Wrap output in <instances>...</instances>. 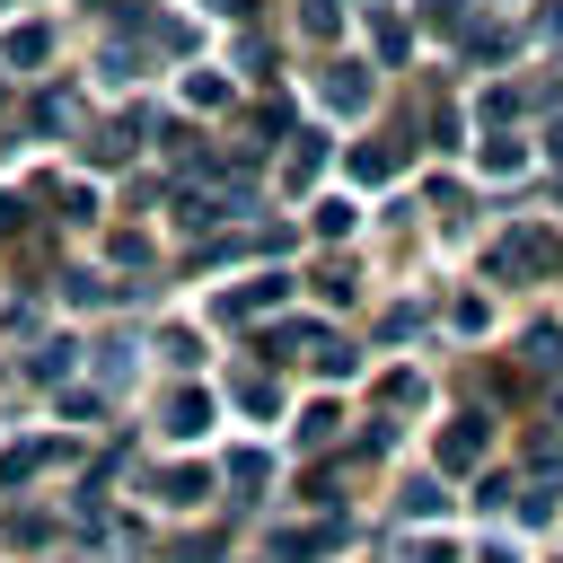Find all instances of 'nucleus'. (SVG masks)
<instances>
[{"instance_id":"nucleus-1","label":"nucleus","mask_w":563,"mask_h":563,"mask_svg":"<svg viewBox=\"0 0 563 563\" xmlns=\"http://www.w3.org/2000/svg\"><path fill=\"white\" fill-rule=\"evenodd\" d=\"M545 273H563V238L554 229H510L493 246V282H545Z\"/></svg>"},{"instance_id":"nucleus-2","label":"nucleus","mask_w":563,"mask_h":563,"mask_svg":"<svg viewBox=\"0 0 563 563\" xmlns=\"http://www.w3.org/2000/svg\"><path fill=\"white\" fill-rule=\"evenodd\" d=\"M282 299H290V273H255V282L220 290V299H211V317H220V325H255V317H264V308H282Z\"/></svg>"},{"instance_id":"nucleus-3","label":"nucleus","mask_w":563,"mask_h":563,"mask_svg":"<svg viewBox=\"0 0 563 563\" xmlns=\"http://www.w3.org/2000/svg\"><path fill=\"white\" fill-rule=\"evenodd\" d=\"M484 449H493V422H484V413H457V422L440 431V475H475Z\"/></svg>"},{"instance_id":"nucleus-4","label":"nucleus","mask_w":563,"mask_h":563,"mask_svg":"<svg viewBox=\"0 0 563 563\" xmlns=\"http://www.w3.org/2000/svg\"><path fill=\"white\" fill-rule=\"evenodd\" d=\"M405 158H413L405 141H361V150H352V176H361V185H396Z\"/></svg>"},{"instance_id":"nucleus-5","label":"nucleus","mask_w":563,"mask_h":563,"mask_svg":"<svg viewBox=\"0 0 563 563\" xmlns=\"http://www.w3.org/2000/svg\"><path fill=\"white\" fill-rule=\"evenodd\" d=\"M202 431H211V396L202 387H176L167 396V440H202Z\"/></svg>"},{"instance_id":"nucleus-6","label":"nucleus","mask_w":563,"mask_h":563,"mask_svg":"<svg viewBox=\"0 0 563 563\" xmlns=\"http://www.w3.org/2000/svg\"><path fill=\"white\" fill-rule=\"evenodd\" d=\"M334 537H343L334 519H317V528H282V537H273V563H317Z\"/></svg>"},{"instance_id":"nucleus-7","label":"nucleus","mask_w":563,"mask_h":563,"mask_svg":"<svg viewBox=\"0 0 563 563\" xmlns=\"http://www.w3.org/2000/svg\"><path fill=\"white\" fill-rule=\"evenodd\" d=\"M53 457H70V449H62V440H18V449L0 457V484H26V475H44Z\"/></svg>"},{"instance_id":"nucleus-8","label":"nucleus","mask_w":563,"mask_h":563,"mask_svg":"<svg viewBox=\"0 0 563 563\" xmlns=\"http://www.w3.org/2000/svg\"><path fill=\"white\" fill-rule=\"evenodd\" d=\"M141 123H150V114H132V123H114V132H88V141H79V150H88V167H123V158H132V132H141Z\"/></svg>"},{"instance_id":"nucleus-9","label":"nucleus","mask_w":563,"mask_h":563,"mask_svg":"<svg viewBox=\"0 0 563 563\" xmlns=\"http://www.w3.org/2000/svg\"><path fill=\"white\" fill-rule=\"evenodd\" d=\"M202 493H211L202 466H167V475H158V501H167V510H202Z\"/></svg>"},{"instance_id":"nucleus-10","label":"nucleus","mask_w":563,"mask_h":563,"mask_svg":"<svg viewBox=\"0 0 563 563\" xmlns=\"http://www.w3.org/2000/svg\"><path fill=\"white\" fill-rule=\"evenodd\" d=\"M325 106H334V114H361V106H369V79H361L352 62H334V70H325Z\"/></svg>"},{"instance_id":"nucleus-11","label":"nucleus","mask_w":563,"mask_h":563,"mask_svg":"<svg viewBox=\"0 0 563 563\" xmlns=\"http://www.w3.org/2000/svg\"><path fill=\"white\" fill-rule=\"evenodd\" d=\"M290 141H299V150L282 158V185H308V176L325 167V132H290Z\"/></svg>"},{"instance_id":"nucleus-12","label":"nucleus","mask_w":563,"mask_h":563,"mask_svg":"<svg viewBox=\"0 0 563 563\" xmlns=\"http://www.w3.org/2000/svg\"><path fill=\"white\" fill-rule=\"evenodd\" d=\"M519 361H528L537 378H554V369H563V325H528V352H519Z\"/></svg>"},{"instance_id":"nucleus-13","label":"nucleus","mask_w":563,"mask_h":563,"mask_svg":"<svg viewBox=\"0 0 563 563\" xmlns=\"http://www.w3.org/2000/svg\"><path fill=\"white\" fill-rule=\"evenodd\" d=\"M0 53H9V70H35V62L53 53V35H44V26H9V44H0Z\"/></svg>"},{"instance_id":"nucleus-14","label":"nucleus","mask_w":563,"mask_h":563,"mask_svg":"<svg viewBox=\"0 0 563 563\" xmlns=\"http://www.w3.org/2000/svg\"><path fill=\"white\" fill-rule=\"evenodd\" d=\"M299 35H308V44H334V35H343V9H334V0H299Z\"/></svg>"},{"instance_id":"nucleus-15","label":"nucleus","mask_w":563,"mask_h":563,"mask_svg":"<svg viewBox=\"0 0 563 563\" xmlns=\"http://www.w3.org/2000/svg\"><path fill=\"white\" fill-rule=\"evenodd\" d=\"M369 44H378V62H405L413 53V26L405 18H369Z\"/></svg>"},{"instance_id":"nucleus-16","label":"nucleus","mask_w":563,"mask_h":563,"mask_svg":"<svg viewBox=\"0 0 563 563\" xmlns=\"http://www.w3.org/2000/svg\"><path fill=\"white\" fill-rule=\"evenodd\" d=\"M229 396H238L246 413H273V405H282V387H273L264 369H238V387H229Z\"/></svg>"},{"instance_id":"nucleus-17","label":"nucleus","mask_w":563,"mask_h":563,"mask_svg":"<svg viewBox=\"0 0 563 563\" xmlns=\"http://www.w3.org/2000/svg\"><path fill=\"white\" fill-rule=\"evenodd\" d=\"M528 106H537L528 88H484V123H519Z\"/></svg>"},{"instance_id":"nucleus-18","label":"nucleus","mask_w":563,"mask_h":563,"mask_svg":"<svg viewBox=\"0 0 563 563\" xmlns=\"http://www.w3.org/2000/svg\"><path fill=\"white\" fill-rule=\"evenodd\" d=\"M308 361H317L325 378H352V361H361V352H352L343 334H317V352H308Z\"/></svg>"},{"instance_id":"nucleus-19","label":"nucleus","mask_w":563,"mask_h":563,"mask_svg":"<svg viewBox=\"0 0 563 563\" xmlns=\"http://www.w3.org/2000/svg\"><path fill=\"white\" fill-rule=\"evenodd\" d=\"M378 405L413 413V405H422V378H413V369H387V378H378Z\"/></svg>"},{"instance_id":"nucleus-20","label":"nucleus","mask_w":563,"mask_h":563,"mask_svg":"<svg viewBox=\"0 0 563 563\" xmlns=\"http://www.w3.org/2000/svg\"><path fill=\"white\" fill-rule=\"evenodd\" d=\"M334 422H343L334 405H308V413H299V449H334Z\"/></svg>"},{"instance_id":"nucleus-21","label":"nucleus","mask_w":563,"mask_h":563,"mask_svg":"<svg viewBox=\"0 0 563 563\" xmlns=\"http://www.w3.org/2000/svg\"><path fill=\"white\" fill-rule=\"evenodd\" d=\"M26 378H44V387H53V378H70V343H44V352H26Z\"/></svg>"},{"instance_id":"nucleus-22","label":"nucleus","mask_w":563,"mask_h":563,"mask_svg":"<svg viewBox=\"0 0 563 563\" xmlns=\"http://www.w3.org/2000/svg\"><path fill=\"white\" fill-rule=\"evenodd\" d=\"M554 493H563V484H528V493H510V501H519L528 528H545V519H554Z\"/></svg>"},{"instance_id":"nucleus-23","label":"nucleus","mask_w":563,"mask_h":563,"mask_svg":"<svg viewBox=\"0 0 563 563\" xmlns=\"http://www.w3.org/2000/svg\"><path fill=\"white\" fill-rule=\"evenodd\" d=\"M158 352H167V369H194V361H202V343H194L185 325H167V334H158Z\"/></svg>"},{"instance_id":"nucleus-24","label":"nucleus","mask_w":563,"mask_h":563,"mask_svg":"<svg viewBox=\"0 0 563 563\" xmlns=\"http://www.w3.org/2000/svg\"><path fill=\"white\" fill-rule=\"evenodd\" d=\"M264 475H273V466H264L255 449H238V457H229V484H238V493H264Z\"/></svg>"},{"instance_id":"nucleus-25","label":"nucleus","mask_w":563,"mask_h":563,"mask_svg":"<svg viewBox=\"0 0 563 563\" xmlns=\"http://www.w3.org/2000/svg\"><path fill=\"white\" fill-rule=\"evenodd\" d=\"M466 9H475V0H422V26H449V35H466Z\"/></svg>"},{"instance_id":"nucleus-26","label":"nucleus","mask_w":563,"mask_h":563,"mask_svg":"<svg viewBox=\"0 0 563 563\" xmlns=\"http://www.w3.org/2000/svg\"><path fill=\"white\" fill-rule=\"evenodd\" d=\"M484 167H493V176H519L528 150H519V141H484Z\"/></svg>"},{"instance_id":"nucleus-27","label":"nucleus","mask_w":563,"mask_h":563,"mask_svg":"<svg viewBox=\"0 0 563 563\" xmlns=\"http://www.w3.org/2000/svg\"><path fill=\"white\" fill-rule=\"evenodd\" d=\"M106 255H114V264H150V238H141V229H114Z\"/></svg>"},{"instance_id":"nucleus-28","label":"nucleus","mask_w":563,"mask_h":563,"mask_svg":"<svg viewBox=\"0 0 563 563\" xmlns=\"http://www.w3.org/2000/svg\"><path fill=\"white\" fill-rule=\"evenodd\" d=\"M440 501H449V493H440V475H422V484H405V510H413V519H431Z\"/></svg>"},{"instance_id":"nucleus-29","label":"nucleus","mask_w":563,"mask_h":563,"mask_svg":"<svg viewBox=\"0 0 563 563\" xmlns=\"http://www.w3.org/2000/svg\"><path fill=\"white\" fill-rule=\"evenodd\" d=\"M185 97H194V106H220V97H229V79H220V70H194V79H185Z\"/></svg>"},{"instance_id":"nucleus-30","label":"nucleus","mask_w":563,"mask_h":563,"mask_svg":"<svg viewBox=\"0 0 563 563\" xmlns=\"http://www.w3.org/2000/svg\"><path fill=\"white\" fill-rule=\"evenodd\" d=\"M431 141H440V150H457V141H466V114H457V106H440V114H431Z\"/></svg>"},{"instance_id":"nucleus-31","label":"nucleus","mask_w":563,"mask_h":563,"mask_svg":"<svg viewBox=\"0 0 563 563\" xmlns=\"http://www.w3.org/2000/svg\"><path fill=\"white\" fill-rule=\"evenodd\" d=\"M431 211H440V220H449V229H457V220H466V194H457V185H449V176H440V185H431Z\"/></svg>"},{"instance_id":"nucleus-32","label":"nucleus","mask_w":563,"mask_h":563,"mask_svg":"<svg viewBox=\"0 0 563 563\" xmlns=\"http://www.w3.org/2000/svg\"><path fill=\"white\" fill-rule=\"evenodd\" d=\"M62 413H70V422H106V396H88V387H70V396H62Z\"/></svg>"},{"instance_id":"nucleus-33","label":"nucleus","mask_w":563,"mask_h":563,"mask_svg":"<svg viewBox=\"0 0 563 563\" xmlns=\"http://www.w3.org/2000/svg\"><path fill=\"white\" fill-rule=\"evenodd\" d=\"M352 229V202H317V238H343Z\"/></svg>"},{"instance_id":"nucleus-34","label":"nucleus","mask_w":563,"mask_h":563,"mask_svg":"<svg viewBox=\"0 0 563 563\" xmlns=\"http://www.w3.org/2000/svg\"><path fill=\"white\" fill-rule=\"evenodd\" d=\"M211 9H220V18H255V0H211Z\"/></svg>"},{"instance_id":"nucleus-35","label":"nucleus","mask_w":563,"mask_h":563,"mask_svg":"<svg viewBox=\"0 0 563 563\" xmlns=\"http://www.w3.org/2000/svg\"><path fill=\"white\" fill-rule=\"evenodd\" d=\"M554 158H563V132H554ZM554 194H563V185H554Z\"/></svg>"}]
</instances>
